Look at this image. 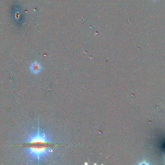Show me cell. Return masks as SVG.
I'll use <instances>...</instances> for the list:
<instances>
[{
	"instance_id": "cell-1",
	"label": "cell",
	"mask_w": 165,
	"mask_h": 165,
	"mask_svg": "<svg viewBox=\"0 0 165 165\" xmlns=\"http://www.w3.org/2000/svg\"><path fill=\"white\" fill-rule=\"evenodd\" d=\"M24 142L32 145H43L52 143L53 142L48 134H46L45 131L41 130L38 127L36 132L30 134L25 139Z\"/></svg>"
},
{
	"instance_id": "cell-2",
	"label": "cell",
	"mask_w": 165,
	"mask_h": 165,
	"mask_svg": "<svg viewBox=\"0 0 165 165\" xmlns=\"http://www.w3.org/2000/svg\"><path fill=\"white\" fill-rule=\"evenodd\" d=\"M52 151L53 150L51 148L46 147H31L25 150V152L29 157L38 160H40L41 158L50 154Z\"/></svg>"
},
{
	"instance_id": "cell-3",
	"label": "cell",
	"mask_w": 165,
	"mask_h": 165,
	"mask_svg": "<svg viewBox=\"0 0 165 165\" xmlns=\"http://www.w3.org/2000/svg\"><path fill=\"white\" fill-rule=\"evenodd\" d=\"M30 69H31V71L33 74H39L41 70V66L40 63L34 62L31 64V67H30Z\"/></svg>"
}]
</instances>
